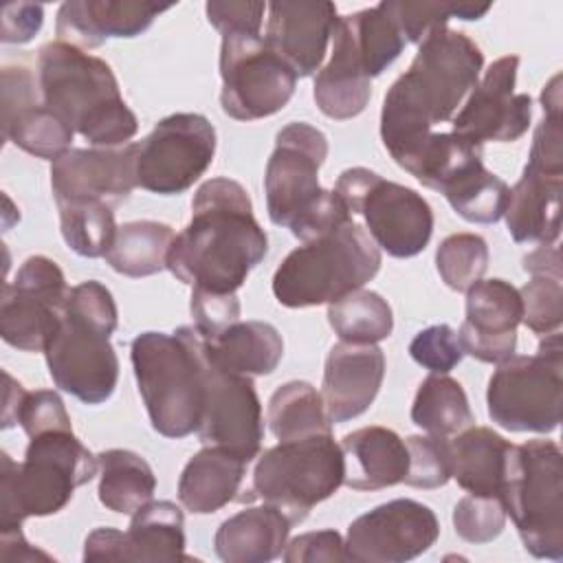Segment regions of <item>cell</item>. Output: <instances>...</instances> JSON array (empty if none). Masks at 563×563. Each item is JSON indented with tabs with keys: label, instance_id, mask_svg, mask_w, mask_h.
Listing matches in <instances>:
<instances>
[{
	"label": "cell",
	"instance_id": "15",
	"mask_svg": "<svg viewBox=\"0 0 563 563\" xmlns=\"http://www.w3.org/2000/svg\"><path fill=\"white\" fill-rule=\"evenodd\" d=\"M68 290L62 268L51 257H26L15 279L2 286V341L24 352H44L59 328Z\"/></svg>",
	"mask_w": 563,
	"mask_h": 563
},
{
	"label": "cell",
	"instance_id": "23",
	"mask_svg": "<svg viewBox=\"0 0 563 563\" xmlns=\"http://www.w3.org/2000/svg\"><path fill=\"white\" fill-rule=\"evenodd\" d=\"M385 376V354L376 343L341 341L330 347L323 367L321 398L332 424L369 409Z\"/></svg>",
	"mask_w": 563,
	"mask_h": 563
},
{
	"label": "cell",
	"instance_id": "26",
	"mask_svg": "<svg viewBox=\"0 0 563 563\" xmlns=\"http://www.w3.org/2000/svg\"><path fill=\"white\" fill-rule=\"evenodd\" d=\"M314 101L319 110L336 121L361 114L372 95V79L343 18L332 31V53L314 77Z\"/></svg>",
	"mask_w": 563,
	"mask_h": 563
},
{
	"label": "cell",
	"instance_id": "44",
	"mask_svg": "<svg viewBox=\"0 0 563 563\" xmlns=\"http://www.w3.org/2000/svg\"><path fill=\"white\" fill-rule=\"evenodd\" d=\"M435 266L451 290L466 292L488 268V244L475 233H453L440 242Z\"/></svg>",
	"mask_w": 563,
	"mask_h": 563
},
{
	"label": "cell",
	"instance_id": "7",
	"mask_svg": "<svg viewBox=\"0 0 563 563\" xmlns=\"http://www.w3.org/2000/svg\"><path fill=\"white\" fill-rule=\"evenodd\" d=\"M99 460L73 429L29 438L22 462L0 453V528L22 526L26 517L59 512L75 488L97 475Z\"/></svg>",
	"mask_w": 563,
	"mask_h": 563
},
{
	"label": "cell",
	"instance_id": "31",
	"mask_svg": "<svg viewBox=\"0 0 563 563\" xmlns=\"http://www.w3.org/2000/svg\"><path fill=\"white\" fill-rule=\"evenodd\" d=\"M449 446L451 477L471 495L499 497L510 442L488 427H468Z\"/></svg>",
	"mask_w": 563,
	"mask_h": 563
},
{
	"label": "cell",
	"instance_id": "50",
	"mask_svg": "<svg viewBox=\"0 0 563 563\" xmlns=\"http://www.w3.org/2000/svg\"><path fill=\"white\" fill-rule=\"evenodd\" d=\"M282 559L286 563H334V561H347L345 554V541L336 530H319V532H306L295 537L290 543H286Z\"/></svg>",
	"mask_w": 563,
	"mask_h": 563
},
{
	"label": "cell",
	"instance_id": "43",
	"mask_svg": "<svg viewBox=\"0 0 563 563\" xmlns=\"http://www.w3.org/2000/svg\"><path fill=\"white\" fill-rule=\"evenodd\" d=\"M385 13L396 22L407 42L420 44L433 29L446 26L451 18L479 20L488 13L490 4L475 2H407V0H385L380 2Z\"/></svg>",
	"mask_w": 563,
	"mask_h": 563
},
{
	"label": "cell",
	"instance_id": "49",
	"mask_svg": "<svg viewBox=\"0 0 563 563\" xmlns=\"http://www.w3.org/2000/svg\"><path fill=\"white\" fill-rule=\"evenodd\" d=\"M189 310L194 328L205 341L216 339L235 321H240V299L235 292H211L191 288Z\"/></svg>",
	"mask_w": 563,
	"mask_h": 563
},
{
	"label": "cell",
	"instance_id": "6",
	"mask_svg": "<svg viewBox=\"0 0 563 563\" xmlns=\"http://www.w3.org/2000/svg\"><path fill=\"white\" fill-rule=\"evenodd\" d=\"M139 394L154 431L185 438L200 427L205 409V352L194 325L172 334L141 332L130 345Z\"/></svg>",
	"mask_w": 563,
	"mask_h": 563
},
{
	"label": "cell",
	"instance_id": "12",
	"mask_svg": "<svg viewBox=\"0 0 563 563\" xmlns=\"http://www.w3.org/2000/svg\"><path fill=\"white\" fill-rule=\"evenodd\" d=\"M334 191L350 213L363 216L369 238L391 257H413L433 233V211L411 187L385 180L367 167H350L336 178Z\"/></svg>",
	"mask_w": 563,
	"mask_h": 563
},
{
	"label": "cell",
	"instance_id": "11",
	"mask_svg": "<svg viewBox=\"0 0 563 563\" xmlns=\"http://www.w3.org/2000/svg\"><path fill=\"white\" fill-rule=\"evenodd\" d=\"M488 416L508 431L552 433L563 405V339L543 334L539 350L497 363L486 389Z\"/></svg>",
	"mask_w": 563,
	"mask_h": 563
},
{
	"label": "cell",
	"instance_id": "27",
	"mask_svg": "<svg viewBox=\"0 0 563 563\" xmlns=\"http://www.w3.org/2000/svg\"><path fill=\"white\" fill-rule=\"evenodd\" d=\"M345 460L343 484L352 490H380L405 482L409 453L405 440L387 427H363L341 442Z\"/></svg>",
	"mask_w": 563,
	"mask_h": 563
},
{
	"label": "cell",
	"instance_id": "5",
	"mask_svg": "<svg viewBox=\"0 0 563 563\" xmlns=\"http://www.w3.org/2000/svg\"><path fill=\"white\" fill-rule=\"evenodd\" d=\"M117 323V303L101 282L88 279L68 290L59 328L44 350L55 387L86 405H101L112 396L119 358L110 334Z\"/></svg>",
	"mask_w": 563,
	"mask_h": 563
},
{
	"label": "cell",
	"instance_id": "39",
	"mask_svg": "<svg viewBox=\"0 0 563 563\" xmlns=\"http://www.w3.org/2000/svg\"><path fill=\"white\" fill-rule=\"evenodd\" d=\"M482 158V147L455 132H431L396 165L429 189L440 191L460 169Z\"/></svg>",
	"mask_w": 563,
	"mask_h": 563
},
{
	"label": "cell",
	"instance_id": "34",
	"mask_svg": "<svg viewBox=\"0 0 563 563\" xmlns=\"http://www.w3.org/2000/svg\"><path fill=\"white\" fill-rule=\"evenodd\" d=\"M99 460V501L119 515H134L156 490L152 466L134 451L108 449L97 455Z\"/></svg>",
	"mask_w": 563,
	"mask_h": 563
},
{
	"label": "cell",
	"instance_id": "51",
	"mask_svg": "<svg viewBox=\"0 0 563 563\" xmlns=\"http://www.w3.org/2000/svg\"><path fill=\"white\" fill-rule=\"evenodd\" d=\"M207 20L213 29L224 33H249L260 35L262 18L266 11L264 2H207Z\"/></svg>",
	"mask_w": 563,
	"mask_h": 563
},
{
	"label": "cell",
	"instance_id": "36",
	"mask_svg": "<svg viewBox=\"0 0 563 563\" xmlns=\"http://www.w3.org/2000/svg\"><path fill=\"white\" fill-rule=\"evenodd\" d=\"M411 422L429 435L449 438L473 427L475 418L462 385L446 374H429L413 398Z\"/></svg>",
	"mask_w": 563,
	"mask_h": 563
},
{
	"label": "cell",
	"instance_id": "24",
	"mask_svg": "<svg viewBox=\"0 0 563 563\" xmlns=\"http://www.w3.org/2000/svg\"><path fill=\"white\" fill-rule=\"evenodd\" d=\"M169 4L141 0H68L55 20L57 40L81 51L101 46L108 37H136L147 31Z\"/></svg>",
	"mask_w": 563,
	"mask_h": 563
},
{
	"label": "cell",
	"instance_id": "47",
	"mask_svg": "<svg viewBox=\"0 0 563 563\" xmlns=\"http://www.w3.org/2000/svg\"><path fill=\"white\" fill-rule=\"evenodd\" d=\"M409 354L431 374H449L464 358V347L449 323H435L411 339Z\"/></svg>",
	"mask_w": 563,
	"mask_h": 563
},
{
	"label": "cell",
	"instance_id": "46",
	"mask_svg": "<svg viewBox=\"0 0 563 563\" xmlns=\"http://www.w3.org/2000/svg\"><path fill=\"white\" fill-rule=\"evenodd\" d=\"M453 526L460 539L468 543H488L506 526V510L499 497L466 495L453 508Z\"/></svg>",
	"mask_w": 563,
	"mask_h": 563
},
{
	"label": "cell",
	"instance_id": "37",
	"mask_svg": "<svg viewBox=\"0 0 563 563\" xmlns=\"http://www.w3.org/2000/svg\"><path fill=\"white\" fill-rule=\"evenodd\" d=\"M266 420L273 435L282 440H299L317 433H332L321 394L306 380L279 385L266 407Z\"/></svg>",
	"mask_w": 563,
	"mask_h": 563
},
{
	"label": "cell",
	"instance_id": "21",
	"mask_svg": "<svg viewBox=\"0 0 563 563\" xmlns=\"http://www.w3.org/2000/svg\"><path fill=\"white\" fill-rule=\"evenodd\" d=\"M523 306L506 279H479L466 290V319L460 325L464 354L482 363H501L515 354Z\"/></svg>",
	"mask_w": 563,
	"mask_h": 563
},
{
	"label": "cell",
	"instance_id": "48",
	"mask_svg": "<svg viewBox=\"0 0 563 563\" xmlns=\"http://www.w3.org/2000/svg\"><path fill=\"white\" fill-rule=\"evenodd\" d=\"M15 424L24 429L29 438H35L46 431L73 429L70 416L64 407V400L53 389H35L22 396V402L15 413Z\"/></svg>",
	"mask_w": 563,
	"mask_h": 563
},
{
	"label": "cell",
	"instance_id": "52",
	"mask_svg": "<svg viewBox=\"0 0 563 563\" xmlns=\"http://www.w3.org/2000/svg\"><path fill=\"white\" fill-rule=\"evenodd\" d=\"M42 22H44L42 4H33V2L7 4L2 9L0 40L4 44H24L33 40V35L42 29Z\"/></svg>",
	"mask_w": 563,
	"mask_h": 563
},
{
	"label": "cell",
	"instance_id": "32",
	"mask_svg": "<svg viewBox=\"0 0 563 563\" xmlns=\"http://www.w3.org/2000/svg\"><path fill=\"white\" fill-rule=\"evenodd\" d=\"M523 271L532 277L519 288L523 306L521 323L541 336L556 332L563 321V271L559 246L539 244L537 251L523 257Z\"/></svg>",
	"mask_w": 563,
	"mask_h": 563
},
{
	"label": "cell",
	"instance_id": "18",
	"mask_svg": "<svg viewBox=\"0 0 563 563\" xmlns=\"http://www.w3.org/2000/svg\"><path fill=\"white\" fill-rule=\"evenodd\" d=\"M517 68V55H506L490 64L484 79L477 81L462 110L453 117L455 134L482 147L486 141L512 143L528 132L532 97L515 92Z\"/></svg>",
	"mask_w": 563,
	"mask_h": 563
},
{
	"label": "cell",
	"instance_id": "4",
	"mask_svg": "<svg viewBox=\"0 0 563 563\" xmlns=\"http://www.w3.org/2000/svg\"><path fill=\"white\" fill-rule=\"evenodd\" d=\"M325 156V134L310 123L295 121L277 132L275 150L266 163L268 218L277 227H288L301 242L323 238L352 222L341 196L319 185Z\"/></svg>",
	"mask_w": 563,
	"mask_h": 563
},
{
	"label": "cell",
	"instance_id": "30",
	"mask_svg": "<svg viewBox=\"0 0 563 563\" xmlns=\"http://www.w3.org/2000/svg\"><path fill=\"white\" fill-rule=\"evenodd\" d=\"M205 354L224 372L266 376L277 369L284 356V339L266 321H235L216 339L205 341Z\"/></svg>",
	"mask_w": 563,
	"mask_h": 563
},
{
	"label": "cell",
	"instance_id": "19",
	"mask_svg": "<svg viewBox=\"0 0 563 563\" xmlns=\"http://www.w3.org/2000/svg\"><path fill=\"white\" fill-rule=\"evenodd\" d=\"M136 187V143L119 147H70L51 163L55 202L95 200L112 209Z\"/></svg>",
	"mask_w": 563,
	"mask_h": 563
},
{
	"label": "cell",
	"instance_id": "9",
	"mask_svg": "<svg viewBox=\"0 0 563 563\" xmlns=\"http://www.w3.org/2000/svg\"><path fill=\"white\" fill-rule=\"evenodd\" d=\"M499 499L532 556L563 559V453L556 442L510 444Z\"/></svg>",
	"mask_w": 563,
	"mask_h": 563
},
{
	"label": "cell",
	"instance_id": "29",
	"mask_svg": "<svg viewBox=\"0 0 563 563\" xmlns=\"http://www.w3.org/2000/svg\"><path fill=\"white\" fill-rule=\"evenodd\" d=\"M290 526L277 508L253 506L220 523L213 548L224 563H268L284 554Z\"/></svg>",
	"mask_w": 563,
	"mask_h": 563
},
{
	"label": "cell",
	"instance_id": "14",
	"mask_svg": "<svg viewBox=\"0 0 563 563\" xmlns=\"http://www.w3.org/2000/svg\"><path fill=\"white\" fill-rule=\"evenodd\" d=\"M216 130L196 112H176L161 119L136 143V187L158 196L187 191L211 165Z\"/></svg>",
	"mask_w": 563,
	"mask_h": 563
},
{
	"label": "cell",
	"instance_id": "25",
	"mask_svg": "<svg viewBox=\"0 0 563 563\" xmlns=\"http://www.w3.org/2000/svg\"><path fill=\"white\" fill-rule=\"evenodd\" d=\"M561 194L563 174H550L526 163L504 211L510 238L519 244H554L561 235Z\"/></svg>",
	"mask_w": 563,
	"mask_h": 563
},
{
	"label": "cell",
	"instance_id": "22",
	"mask_svg": "<svg viewBox=\"0 0 563 563\" xmlns=\"http://www.w3.org/2000/svg\"><path fill=\"white\" fill-rule=\"evenodd\" d=\"M264 42L297 77H310L321 68L328 42L336 24L334 2H271Z\"/></svg>",
	"mask_w": 563,
	"mask_h": 563
},
{
	"label": "cell",
	"instance_id": "40",
	"mask_svg": "<svg viewBox=\"0 0 563 563\" xmlns=\"http://www.w3.org/2000/svg\"><path fill=\"white\" fill-rule=\"evenodd\" d=\"M328 321L334 334L347 343H378L394 330V314L387 299L363 288L328 303Z\"/></svg>",
	"mask_w": 563,
	"mask_h": 563
},
{
	"label": "cell",
	"instance_id": "33",
	"mask_svg": "<svg viewBox=\"0 0 563 563\" xmlns=\"http://www.w3.org/2000/svg\"><path fill=\"white\" fill-rule=\"evenodd\" d=\"M183 510L167 499L147 501L125 532V561H187Z\"/></svg>",
	"mask_w": 563,
	"mask_h": 563
},
{
	"label": "cell",
	"instance_id": "28",
	"mask_svg": "<svg viewBox=\"0 0 563 563\" xmlns=\"http://www.w3.org/2000/svg\"><path fill=\"white\" fill-rule=\"evenodd\" d=\"M246 464L240 455L222 446H202L183 468L178 499L194 515H209L238 501Z\"/></svg>",
	"mask_w": 563,
	"mask_h": 563
},
{
	"label": "cell",
	"instance_id": "1",
	"mask_svg": "<svg viewBox=\"0 0 563 563\" xmlns=\"http://www.w3.org/2000/svg\"><path fill=\"white\" fill-rule=\"evenodd\" d=\"M268 238L246 189L231 178L205 180L191 200L189 224L174 235L167 268L200 290L235 292L266 257Z\"/></svg>",
	"mask_w": 563,
	"mask_h": 563
},
{
	"label": "cell",
	"instance_id": "45",
	"mask_svg": "<svg viewBox=\"0 0 563 563\" xmlns=\"http://www.w3.org/2000/svg\"><path fill=\"white\" fill-rule=\"evenodd\" d=\"M405 444L409 453L405 484L413 488H440L451 479V446L446 438L409 435Z\"/></svg>",
	"mask_w": 563,
	"mask_h": 563
},
{
	"label": "cell",
	"instance_id": "53",
	"mask_svg": "<svg viewBox=\"0 0 563 563\" xmlns=\"http://www.w3.org/2000/svg\"><path fill=\"white\" fill-rule=\"evenodd\" d=\"M84 561H125V532L97 528L86 537Z\"/></svg>",
	"mask_w": 563,
	"mask_h": 563
},
{
	"label": "cell",
	"instance_id": "20",
	"mask_svg": "<svg viewBox=\"0 0 563 563\" xmlns=\"http://www.w3.org/2000/svg\"><path fill=\"white\" fill-rule=\"evenodd\" d=\"M2 134L15 147L46 161L70 150L75 130L51 112L26 66L2 68Z\"/></svg>",
	"mask_w": 563,
	"mask_h": 563
},
{
	"label": "cell",
	"instance_id": "54",
	"mask_svg": "<svg viewBox=\"0 0 563 563\" xmlns=\"http://www.w3.org/2000/svg\"><path fill=\"white\" fill-rule=\"evenodd\" d=\"M0 559L2 561H53L46 552L33 548L24 539L22 526L0 528Z\"/></svg>",
	"mask_w": 563,
	"mask_h": 563
},
{
	"label": "cell",
	"instance_id": "2",
	"mask_svg": "<svg viewBox=\"0 0 563 563\" xmlns=\"http://www.w3.org/2000/svg\"><path fill=\"white\" fill-rule=\"evenodd\" d=\"M482 66L484 53L462 31L438 26L418 44L409 70L391 84L380 110V139L396 163L435 123L453 119L477 86Z\"/></svg>",
	"mask_w": 563,
	"mask_h": 563
},
{
	"label": "cell",
	"instance_id": "41",
	"mask_svg": "<svg viewBox=\"0 0 563 563\" xmlns=\"http://www.w3.org/2000/svg\"><path fill=\"white\" fill-rule=\"evenodd\" d=\"M343 22L352 33V40L361 53L369 79L387 70V66L396 62V57L402 53L407 44L405 35L396 26V22L385 13L380 2L376 7L343 15Z\"/></svg>",
	"mask_w": 563,
	"mask_h": 563
},
{
	"label": "cell",
	"instance_id": "55",
	"mask_svg": "<svg viewBox=\"0 0 563 563\" xmlns=\"http://www.w3.org/2000/svg\"><path fill=\"white\" fill-rule=\"evenodd\" d=\"M4 383H7V391H4V407H2V429H11L15 427V413L26 389L18 380H13L9 372H4Z\"/></svg>",
	"mask_w": 563,
	"mask_h": 563
},
{
	"label": "cell",
	"instance_id": "3",
	"mask_svg": "<svg viewBox=\"0 0 563 563\" xmlns=\"http://www.w3.org/2000/svg\"><path fill=\"white\" fill-rule=\"evenodd\" d=\"M37 84L44 106L92 147L125 145L139 130L119 81L101 57L59 40L37 51Z\"/></svg>",
	"mask_w": 563,
	"mask_h": 563
},
{
	"label": "cell",
	"instance_id": "16",
	"mask_svg": "<svg viewBox=\"0 0 563 563\" xmlns=\"http://www.w3.org/2000/svg\"><path fill=\"white\" fill-rule=\"evenodd\" d=\"M438 537L440 523L429 506L391 499L350 523L345 554L356 563H405L427 552Z\"/></svg>",
	"mask_w": 563,
	"mask_h": 563
},
{
	"label": "cell",
	"instance_id": "42",
	"mask_svg": "<svg viewBox=\"0 0 563 563\" xmlns=\"http://www.w3.org/2000/svg\"><path fill=\"white\" fill-rule=\"evenodd\" d=\"M64 242L81 257H103L117 235L114 211L106 202H57Z\"/></svg>",
	"mask_w": 563,
	"mask_h": 563
},
{
	"label": "cell",
	"instance_id": "13",
	"mask_svg": "<svg viewBox=\"0 0 563 563\" xmlns=\"http://www.w3.org/2000/svg\"><path fill=\"white\" fill-rule=\"evenodd\" d=\"M220 106L238 121L279 112L292 97L297 75L260 35L224 33L220 44Z\"/></svg>",
	"mask_w": 563,
	"mask_h": 563
},
{
	"label": "cell",
	"instance_id": "17",
	"mask_svg": "<svg viewBox=\"0 0 563 563\" xmlns=\"http://www.w3.org/2000/svg\"><path fill=\"white\" fill-rule=\"evenodd\" d=\"M205 352V341H202ZM205 446H222L253 462L264 440L262 405L251 376L216 367L205 354V409L198 427Z\"/></svg>",
	"mask_w": 563,
	"mask_h": 563
},
{
	"label": "cell",
	"instance_id": "35",
	"mask_svg": "<svg viewBox=\"0 0 563 563\" xmlns=\"http://www.w3.org/2000/svg\"><path fill=\"white\" fill-rule=\"evenodd\" d=\"M174 229L156 220H134L117 227L112 246L103 255L112 271L125 277H150L167 268Z\"/></svg>",
	"mask_w": 563,
	"mask_h": 563
},
{
	"label": "cell",
	"instance_id": "38",
	"mask_svg": "<svg viewBox=\"0 0 563 563\" xmlns=\"http://www.w3.org/2000/svg\"><path fill=\"white\" fill-rule=\"evenodd\" d=\"M440 194L466 222L493 224L508 207L510 187L499 176L488 172L479 158L460 169L440 189Z\"/></svg>",
	"mask_w": 563,
	"mask_h": 563
},
{
	"label": "cell",
	"instance_id": "8",
	"mask_svg": "<svg viewBox=\"0 0 563 563\" xmlns=\"http://www.w3.org/2000/svg\"><path fill=\"white\" fill-rule=\"evenodd\" d=\"M380 262L369 233L347 222L290 251L273 275V295L286 308L332 303L374 279Z\"/></svg>",
	"mask_w": 563,
	"mask_h": 563
},
{
	"label": "cell",
	"instance_id": "10",
	"mask_svg": "<svg viewBox=\"0 0 563 563\" xmlns=\"http://www.w3.org/2000/svg\"><path fill=\"white\" fill-rule=\"evenodd\" d=\"M345 460L332 433H317L299 440H282L266 449L255 468L251 488L240 501L262 499L277 508L292 526L332 497L343 486Z\"/></svg>",
	"mask_w": 563,
	"mask_h": 563
}]
</instances>
